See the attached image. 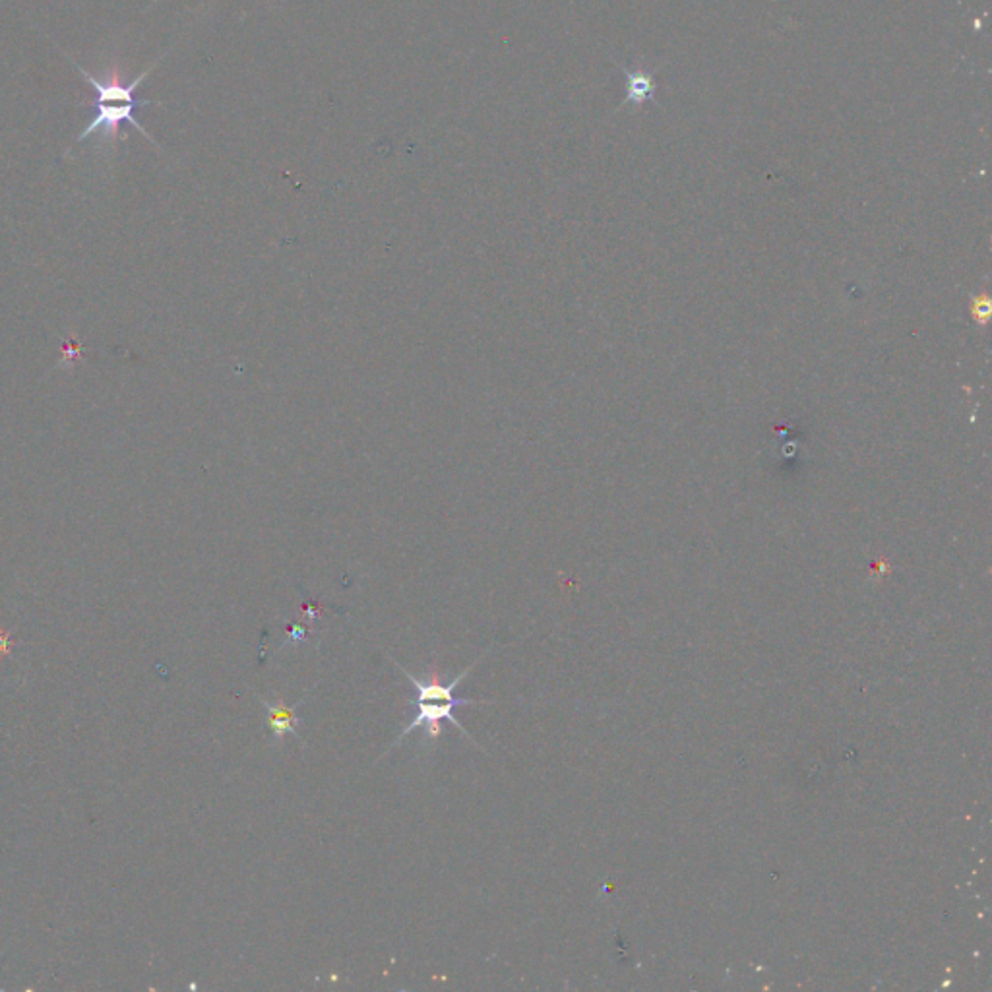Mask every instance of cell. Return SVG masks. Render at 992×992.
<instances>
[{
	"label": "cell",
	"instance_id": "1",
	"mask_svg": "<svg viewBox=\"0 0 992 992\" xmlns=\"http://www.w3.org/2000/svg\"><path fill=\"white\" fill-rule=\"evenodd\" d=\"M159 61L152 62V66H148L130 84H124L123 80H121L123 76H121V70H119L117 64H111L109 70L105 72V82H99L97 78H93L90 72H86L82 66H78V62H74V66L82 72L84 80L97 92V99H95L97 115L93 117L92 123L84 128V132L78 136L76 142L80 144V142L88 140L95 132H101V140L103 142H111V146H115L119 142V138H121V126L124 123H128L130 126H134L138 132H142L152 144H155V140H152V136L142 128V124L134 119V111L138 107H144V105H159V101H154V99H136L134 93L144 84V80L152 74V70L159 64Z\"/></svg>",
	"mask_w": 992,
	"mask_h": 992
},
{
	"label": "cell",
	"instance_id": "2",
	"mask_svg": "<svg viewBox=\"0 0 992 992\" xmlns=\"http://www.w3.org/2000/svg\"><path fill=\"white\" fill-rule=\"evenodd\" d=\"M417 702H419V712H417L413 721H409L405 725V729L400 733V737L394 741L392 748L396 744L402 743L403 739L409 733L417 731L419 727H425V741L436 743L440 739V735H442V729H440V721L442 719L452 721L464 733L465 737H469L473 741V737L467 733V729L462 725V721L454 715V708H458V706H475V704H489V702L460 700V698H454V700H417Z\"/></svg>",
	"mask_w": 992,
	"mask_h": 992
},
{
	"label": "cell",
	"instance_id": "3",
	"mask_svg": "<svg viewBox=\"0 0 992 992\" xmlns=\"http://www.w3.org/2000/svg\"><path fill=\"white\" fill-rule=\"evenodd\" d=\"M262 704L268 712V729L276 741H281L287 735H299L301 719L297 715V708L303 704V700H299L293 706H285L281 700L276 702L262 700Z\"/></svg>",
	"mask_w": 992,
	"mask_h": 992
},
{
	"label": "cell",
	"instance_id": "4",
	"mask_svg": "<svg viewBox=\"0 0 992 992\" xmlns=\"http://www.w3.org/2000/svg\"><path fill=\"white\" fill-rule=\"evenodd\" d=\"M653 90V86L650 84L648 78H642V76H632L630 78V99H636V101H642L644 97H650V92Z\"/></svg>",
	"mask_w": 992,
	"mask_h": 992
},
{
	"label": "cell",
	"instance_id": "5",
	"mask_svg": "<svg viewBox=\"0 0 992 992\" xmlns=\"http://www.w3.org/2000/svg\"><path fill=\"white\" fill-rule=\"evenodd\" d=\"M8 650V636L4 634V630H0V655L6 653Z\"/></svg>",
	"mask_w": 992,
	"mask_h": 992
}]
</instances>
